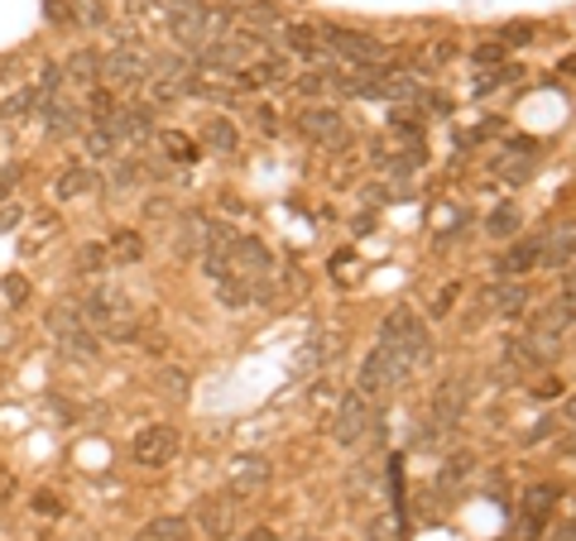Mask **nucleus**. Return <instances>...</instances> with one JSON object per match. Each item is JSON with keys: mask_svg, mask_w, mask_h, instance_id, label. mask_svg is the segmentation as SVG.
Here are the masks:
<instances>
[{"mask_svg": "<svg viewBox=\"0 0 576 541\" xmlns=\"http://www.w3.org/2000/svg\"><path fill=\"white\" fill-rule=\"evenodd\" d=\"M135 541H193V522L187 518H154V522H144Z\"/></svg>", "mask_w": 576, "mask_h": 541, "instance_id": "obj_21", "label": "nucleus"}, {"mask_svg": "<svg viewBox=\"0 0 576 541\" xmlns=\"http://www.w3.org/2000/svg\"><path fill=\"white\" fill-rule=\"evenodd\" d=\"M327 49L341 53L346 63H356V67H380L384 63V43L374 39V34H360V29L327 24Z\"/></svg>", "mask_w": 576, "mask_h": 541, "instance_id": "obj_9", "label": "nucleus"}, {"mask_svg": "<svg viewBox=\"0 0 576 541\" xmlns=\"http://www.w3.org/2000/svg\"><path fill=\"white\" fill-rule=\"evenodd\" d=\"M533 269H543V236H528V240L510 245L495 264L500 278H518V273H533Z\"/></svg>", "mask_w": 576, "mask_h": 541, "instance_id": "obj_16", "label": "nucleus"}, {"mask_svg": "<svg viewBox=\"0 0 576 541\" xmlns=\"http://www.w3.org/2000/svg\"><path fill=\"white\" fill-rule=\"evenodd\" d=\"M58 236H63V221H58L53 211H43V216H34V221H29V230L20 236V254H24V259H39Z\"/></svg>", "mask_w": 576, "mask_h": 541, "instance_id": "obj_19", "label": "nucleus"}, {"mask_svg": "<svg viewBox=\"0 0 576 541\" xmlns=\"http://www.w3.org/2000/svg\"><path fill=\"white\" fill-rule=\"evenodd\" d=\"M533 393H538V398H562V378H543Z\"/></svg>", "mask_w": 576, "mask_h": 541, "instance_id": "obj_42", "label": "nucleus"}, {"mask_svg": "<svg viewBox=\"0 0 576 541\" xmlns=\"http://www.w3.org/2000/svg\"><path fill=\"white\" fill-rule=\"evenodd\" d=\"M158 149H164L173 164H197V144L183 135V129H164V135H158Z\"/></svg>", "mask_w": 576, "mask_h": 541, "instance_id": "obj_26", "label": "nucleus"}, {"mask_svg": "<svg viewBox=\"0 0 576 541\" xmlns=\"http://www.w3.org/2000/svg\"><path fill=\"white\" fill-rule=\"evenodd\" d=\"M327 82H331V77H322V72H302V77H298L294 86H298V92H302V96H317V92H322V86H327Z\"/></svg>", "mask_w": 576, "mask_h": 541, "instance_id": "obj_35", "label": "nucleus"}, {"mask_svg": "<svg viewBox=\"0 0 576 541\" xmlns=\"http://www.w3.org/2000/svg\"><path fill=\"white\" fill-rule=\"evenodd\" d=\"M111 149H115V135H111V129H92V135H86V154H92V158H111Z\"/></svg>", "mask_w": 576, "mask_h": 541, "instance_id": "obj_30", "label": "nucleus"}, {"mask_svg": "<svg viewBox=\"0 0 576 541\" xmlns=\"http://www.w3.org/2000/svg\"><path fill=\"white\" fill-rule=\"evenodd\" d=\"M370 422H374V407L366 393H346L337 407V422H331V436H337V446H356L370 431Z\"/></svg>", "mask_w": 576, "mask_h": 541, "instance_id": "obj_10", "label": "nucleus"}, {"mask_svg": "<svg viewBox=\"0 0 576 541\" xmlns=\"http://www.w3.org/2000/svg\"><path fill=\"white\" fill-rule=\"evenodd\" d=\"M92 193H101V178L92 168H82V164H72V168H63L53 178V197L58 201H78V197H92Z\"/></svg>", "mask_w": 576, "mask_h": 541, "instance_id": "obj_18", "label": "nucleus"}, {"mask_svg": "<svg viewBox=\"0 0 576 541\" xmlns=\"http://www.w3.org/2000/svg\"><path fill=\"white\" fill-rule=\"evenodd\" d=\"M567 417H572V422H576V398H572V403H567Z\"/></svg>", "mask_w": 576, "mask_h": 541, "instance_id": "obj_46", "label": "nucleus"}, {"mask_svg": "<svg viewBox=\"0 0 576 541\" xmlns=\"http://www.w3.org/2000/svg\"><path fill=\"white\" fill-rule=\"evenodd\" d=\"M135 82H150V58L140 49L121 43V49H111L101 58V86H106V92H125V86H135Z\"/></svg>", "mask_w": 576, "mask_h": 541, "instance_id": "obj_7", "label": "nucleus"}, {"mask_svg": "<svg viewBox=\"0 0 576 541\" xmlns=\"http://www.w3.org/2000/svg\"><path fill=\"white\" fill-rule=\"evenodd\" d=\"M140 254H144V240L135 236V230H115V236H111V250H106V259H115V264H135Z\"/></svg>", "mask_w": 576, "mask_h": 541, "instance_id": "obj_27", "label": "nucleus"}, {"mask_svg": "<svg viewBox=\"0 0 576 541\" xmlns=\"http://www.w3.org/2000/svg\"><path fill=\"white\" fill-rule=\"evenodd\" d=\"M562 456H567V460H576V427H572L567 436H562Z\"/></svg>", "mask_w": 576, "mask_h": 541, "instance_id": "obj_43", "label": "nucleus"}, {"mask_svg": "<svg viewBox=\"0 0 576 541\" xmlns=\"http://www.w3.org/2000/svg\"><path fill=\"white\" fill-rule=\"evenodd\" d=\"M6 298H10V302H24V298H29V283H24V278H6Z\"/></svg>", "mask_w": 576, "mask_h": 541, "instance_id": "obj_39", "label": "nucleus"}, {"mask_svg": "<svg viewBox=\"0 0 576 541\" xmlns=\"http://www.w3.org/2000/svg\"><path fill=\"white\" fill-rule=\"evenodd\" d=\"M481 302H485L495 316H518V312L528 306V288L518 283V278H504V283H490V288L481 292Z\"/></svg>", "mask_w": 576, "mask_h": 541, "instance_id": "obj_17", "label": "nucleus"}, {"mask_svg": "<svg viewBox=\"0 0 576 541\" xmlns=\"http://www.w3.org/2000/svg\"><path fill=\"white\" fill-rule=\"evenodd\" d=\"M279 39H284L288 53L317 58V53L327 49V24H317V20H284L279 24Z\"/></svg>", "mask_w": 576, "mask_h": 541, "instance_id": "obj_13", "label": "nucleus"}, {"mask_svg": "<svg viewBox=\"0 0 576 541\" xmlns=\"http://www.w3.org/2000/svg\"><path fill=\"white\" fill-rule=\"evenodd\" d=\"M34 508H39V513H63V499H53V493H34Z\"/></svg>", "mask_w": 576, "mask_h": 541, "instance_id": "obj_38", "label": "nucleus"}, {"mask_svg": "<svg viewBox=\"0 0 576 541\" xmlns=\"http://www.w3.org/2000/svg\"><path fill=\"white\" fill-rule=\"evenodd\" d=\"M284 82H294L284 58H255V63H245L236 72V86H245V92H265V86H284Z\"/></svg>", "mask_w": 576, "mask_h": 541, "instance_id": "obj_14", "label": "nucleus"}, {"mask_svg": "<svg viewBox=\"0 0 576 541\" xmlns=\"http://www.w3.org/2000/svg\"><path fill=\"white\" fill-rule=\"evenodd\" d=\"M576 254V230H547L543 236V269H557Z\"/></svg>", "mask_w": 576, "mask_h": 541, "instance_id": "obj_23", "label": "nucleus"}, {"mask_svg": "<svg viewBox=\"0 0 576 541\" xmlns=\"http://www.w3.org/2000/svg\"><path fill=\"white\" fill-rule=\"evenodd\" d=\"M409 374H413V360L403 355V350H394V345H374L370 360L360 364V393H366V398H380V393L399 388Z\"/></svg>", "mask_w": 576, "mask_h": 541, "instance_id": "obj_3", "label": "nucleus"}, {"mask_svg": "<svg viewBox=\"0 0 576 541\" xmlns=\"http://www.w3.org/2000/svg\"><path fill=\"white\" fill-rule=\"evenodd\" d=\"M557 518V489L553 485H533L518 499V522H514V541H538L547 532V522Z\"/></svg>", "mask_w": 576, "mask_h": 541, "instance_id": "obj_5", "label": "nucleus"}, {"mask_svg": "<svg viewBox=\"0 0 576 541\" xmlns=\"http://www.w3.org/2000/svg\"><path fill=\"white\" fill-rule=\"evenodd\" d=\"M82 321L96 335H106V341H135V335H140L135 306H130L125 298H115V292H106V288L92 292V298L82 302Z\"/></svg>", "mask_w": 576, "mask_h": 541, "instance_id": "obj_1", "label": "nucleus"}, {"mask_svg": "<svg viewBox=\"0 0 576 541\" xmlns=\"http://www.w3.org/2000/svg\"><path fill=\"white\" fill-rule=\"evenodd\" d=\"M250 121H255L259 135H279V111H274V106H255Z\"/></svg>", "mask_w": 576, "mask_h": 541, "instance_id": "obj_31", "label": "nucleus"}, {"mask_svg": "<svg viewBox=\"0 0 576 541\" xmlns=\"http://www.w3.org/2000/svg\"><path fill=\"white\" fill-rule=\"evenodd\" d=\"M461 407H466V388H461V384H446L438 398H432V417H438L442 427H452V422L461 417Z\"/></svg>", "mask_w": 576, "mask_h": 541, "instance_id": "obj_25", "label": "nucleus"}, {"mask_svg": "<svg viewBox=\"0 0 576 541\" xmlns=\"http://www.w3.org/2000/svg\"><path fill=\"white\" fill-rule=\"evenodd\" d=\"M274 479V465L265 456H240V460H230V470H226V485L236 499H245V493H259Z\"/></svg>", "mask_w": 576, "mask_h": 541, "instance_id": "obj_12", "label": "nucleus"}, {"mask_svg": "<svg viewBox=\"0 0 576 541\" xmlns=\"http://www.w3.org/2000/svg\"><path fill=\"white\" fill-rule=\"evenodd\" d=\"M562 306H567L576 321V269H567V278H562Z\"/></svg>", "mask_w": 576, "mask_h": 541, "instance_id": "obj_37", "label": "nucleus"}, {"mask_svg": "<svg viewBox=\"0 0 576 541\" xmlns=\"http://www.w3.org/2000/svg\"><path fill=\"white\" fill-rule=\"evenodd\" d=\"M63 77L68 82H78V86H96V77H101V58H96V49H78L63 63Z\"/></svg>", "mask_w": 576, "mask_h": 541, "instance_id": "obj_22", "label": "nucleus"}, {"mask_svg": "<svg viewBox=\"0 0 576 541\" xmlns=\"http://www.w3.org/2000/svg\"><path fill=\"white\" fill-rule=\"evenodd\" d=\"M380 345L403 350V355H409L413 364H423V360H428V350H432L428 331H423V321H418L413 312H389V316H384V326H380Z\"/></svg>", "mask_w": 576, "mask_h": 541, "instance_id": "obj_6", "label": "nucleus"}, {"mask_svg": "<svg viewBox=\"0 0 576 541\" xmlns=\"http://www.w3.org/2000/svg\"><path fill=\"white\" fill-rule=\"evenodd\" d=\"M567 326H572V312L562 302H553V306H543L538 316L528 321V350H533V360H553L557 355V345H562V335H567Z\"/></svg>", "mask_w": 576, "mask_h": 541, "instance_id": "obj_8", "label": "nucleus"}, {"mask_svg": "<svg viewBox=\"0 0 576 541\" xmlns=\"http://www.w3.org/2000/svg\"><path fill=\"white\" fill-rule=\"evenodd\" d=\"M562 72H576V58H567V63H562Z\"/></svg>", "mask_w": 576, "mask_h": 541, "instance_id": "obj_45", "label": "nucleus"}, {"mask_svg": "<svg viewBox=\"0 0 576 541\" xmlns=\"http://www.w3.org/2000/svg\"><path fill=\"white\" fill-rule=\"evenodd\" d=\"M39 115H43V129L49 135H72V121H78V111L68 106V101H39Z\"/></svg>", "mask_w": 576, "mask_h": 541, "instance_id": "obj_24", "label": "nucleus"}, {"mask_svg": "<svg viewBox=\"0 0 576 541\" xmlns=\"http://www.w3.org/2000/svg\"><path fill=\"white\" fill-rule=\"evenodd\" d=\"M370 537L374 541H394L399 537V518H374L370 522Z\"/></svg>", "mask_w": 576, "mask_h": 541, "instance_id": "obj_34", "label": "nucleus"}, {"mask_svg": "<svg viewBox=\"0 0 576 541\" xmlns=\"http://www.w3.org/2000/svg\"><path fill=\"white\" fill-rule=\"evenodd\" d=\"M178 450H183V431L173 427V422H150V427L130 441V460L144 465V470H164V465H173Z\"/></svg>", "mask_w": 576, "mask_h": 541, "instance_id": "obj_4", "label": "nucleus"}, {"mask_svg": "<svg viewBox=\"0 0 576 541\" xmlns=\"http://www.w3.org/2000/svg\"><path fill=\"white\" fill-rule=\"evenodd\" d=\"M164 393H168L173 403H187V374L183 370H168L164 374Z\"/></svg>", "mask_w": 576, "mask_h": 541, "instance_id": "obj_33", "label": "nucleus"}, {"mask_svg": "<svg viewBox=\"0 0 576 541\" xmlns=\"http://www.w3.org/2000/svg\"><path fill=\"white\" fill-rule=\"evenodd\" d=\"M72 6H78L72 10V24H86V29L106 24V6H101V0H72Z\"/></svg>", "mask_w": 576, "mask_h": 541, "instance_id": "obj_29", "label": "nucleus"}, {"mask_svg": "<svg viewBox=\"0 0 576 541\" xmlns=\"http://www.w3.org/2000/svg\"><path fill=\"white\" fill-rule=\"evenodd\" d=\"M14 226H24V207H6V211H0V230H14Z\"/></svg>", "mask_w": 576, "mask_h": 541, "instance_id": "obj_40", "label": "nucleus"}, {"mask_svg": "<svg viewBox=\"0 0 576 541\" xmlns=\"http://www.w3.org/2000/svg\"><path fill=\"white\" fill-rule=\"evenodd\" d=\"M202 144H207L212 154H236L240 135H236V125H230L226 115H207V121H202Z\"/></svg>", "mask_w": 576, "mask_h": 541, "instance_id": "obj_20", "label": "nucleus"}, {"mask_svg": "<svg viewBox=\"0 0 576 541\" xmlns=\"http://www.w3.org/2000/svg\"><path fill=\"white\" fill-rule=\"evenodd\" d=\"M475 63H481V67H500L504 63V43H495V39L475 43Z\"/></svg>", "mask_w": 576, "mask_h": 541, "instance_id": "obj_32", "label": "nucleus"}, {"mask_svg": "<svg viewBox=\"0 0 576 541\" xmlns=\"http://www.w3.org/2000/svg\"><path fill=\"white\" fill-rule=\"evenodd\" d=\"M298 129L312 144H322V149H337V144H346V115L337 106H308V111L298 115Z\"/></svg>", "mask_w": 576, "mask_h": 541, "instance_id": "obj_11", "label": "nucleus"}, {"mask_svg": "<svg viewBox=\"0 0 576 541\" xmlns=\"http://www.w3.org/2000/svg\"><path fill=\"white\" fill-rule=\"evenodd\" d=\"M230 499H236V493H222V499H202L197 503V528L202 532H207L212 541H222L230 528H236V503H230Z\"/></svg>", "mask_w": 576, "mask_h": 541, "instance_id": "obj_15", "label": "nucleus"}, {"mask_svg": "<svg viewBox=\"0 0 576 541\" xmlns=\"http://www.w3.org/2000/svg\"><path fill=\"white\" fill-rule=\"evenodd\" d=\"M504 39H510V43H528L533 39V24H510V29H504Z\"/></svg>", "mask_w": 576, "mask_h": 541, "instance_id": "obj_41", "label": "nucleus"}, {"mask_svg": "<svg viewBox=\"0 0 576 541\" xmlns=\"http://www.w3.org/2000/svg\"><path fill=\"white\" fill-rule=\"evenodd\" d=\"M485 230H490V236H500V240H510V236H518V207H514V201H500V207L490 211V221H485Z\"/></svg>", "mask_w": 576, "mask_h": 541, "instance_id": "obj_28", "label": "nucleus"}, {"mask_svg": "<svg viewBox=\"0 0 576 541\" xmlns=\"http://www.w3.org/2000/svg\"><path fill=\"white\" fill-rule=\"evenodd\" d=\"M78 269H106V250H96V245H86V250L78 254Z\"/></svg>", "mask_w": 576, "mask_h": 541, "instance_id": "obj_36", "label": "nucleus"}, {"mask_svg": "<svg viewBox=\"0 0 576 541\" xmlns=\"http://www.w3.org/2000/svg\"><path fill=\"white\" fill-rule=\"evenodd\" d=\"M245 541H274V532L269 528H250V537H245Z\"/></svg>", "mask_w": 576, "mask_h": 541, "instance_id": "obj_44", "label": "nucleus"}, {"mask_svg": "<svg viewBox=\"0 0 576 541\" xmlns=\"http://www.w3.org/2000/svg\"><path fill=\"white\" fill-rule=\"evenodd\" d=\"M43 326H49V335L58 341V350H63L68 360H96L101 355V335L86 326L78 306H53V312L43 316Z\"/></svg>", "mask_w": 576, "mask_h": 541, "instance_id": "obj_2", "label": "nucleus"}]
</instances>
